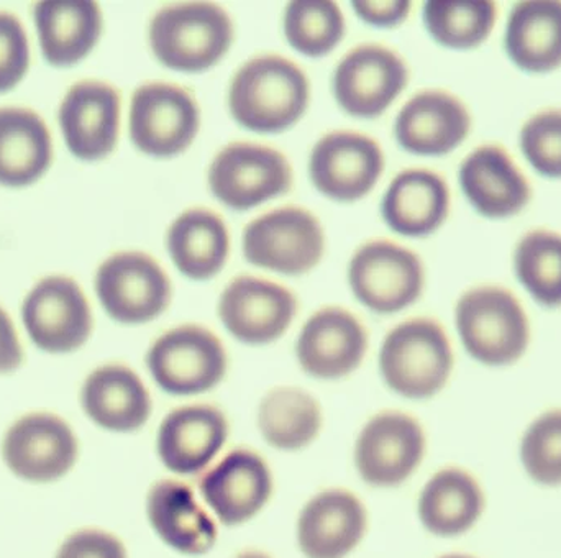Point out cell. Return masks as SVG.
<instances>
[{
    "label": "cell",
    "mask_w": 561,
    "mask_h": 558,
    "mask_svg": "<svg viewBox=\"0 0 561 558\" xmlns=\"http://www.w3.org/2000/svg\"><path fill=\"white\" fill-rule=\"evenodd\" d=\"M309 99L306 72L275 53L249 59L229 89L230 114L256 134H279L293 127L307 111Z\"/></svg>",
    "instance_id": "obj_1"
},
{
    "label": "cell",
    "mask_w": 561,
    "mask_h": 558,
    "mask_svg": "<svg viewBox=\"0 0 561 558\" xmlns=\"http://www.w3.org/2000/svg\"><path fill=\"white\" fill-rule=\"evenodd\" d=\"M455 322L468 355L481 365H514L529 349V316L506 287L484 284L465 291L455 307Z\"/></svg>",
    "instance_id": "obj_2"
},
{
    "label": "cell",
    "mask_w": 561,
    "mask_h": 558,
    "mask_svg": "<svg viewBox=\"0 0 561 558\" xmlns=\"http://www.w3.org/2000/svg\"><path fill=\"white\" fill-rule=\"evenodd\" d=\"M455 356L444 326L432 317H414L382 340L379 369L386 385L402 398L431 399L447 386Z\"/></svg>",
    "instance_id": "obj_3"
},
{
    "label": "cell",
    "mask_w": 561,
    "mask_h": 558,
    "mask_svg": "<svg viewBox=\"0 0 561 558\" xmlns=\"http://www.w3.org/2000/svg\"><path fill=\"white\" fill-rule=\"evenodd\" d=\"M232 42V19L219 3H170L150 23L151 49L158 61L174 71H207L224 58Z\"/></svg>",
    "instance_id": "obj_4"
},
{
    "label": "cell",
    "mask_w": 561,
    "mask_h": 558,
    "mask_svg": "<svg viewBox=\"0 0 561 558\" xmlns=\"http://www.w3.org/2000/svg\"><path fill=\"white\" fill-rule=\"evenodd\" d=\"M147 366L168 395L194 396L222 382L229 358L222 340L213 330L184 323L157 339L148 350Z\"/></svg>",
    "instance_id": "obj_5"
},
{
    "label": "cell",
    "mask_w": 561,
    "mask_h": 558,
    "mask_svg": "<svg viewBox=\"0 0 561 558\" xmlns=\"http://www.w3.org/2000/svg\"><path fill=\"white\" fill-rule=\"evenodd\" d=\"M325 236L319 219L302 207H280L245 227L247 262L287 276H300L319 265Z\"/></svg>",
    "instance_id": "obj_6"
},
{
    "label": "cell",
    "mask_w": 561,
    "mask_h": 558,
    "mask_svg": "<svg viewBox=\"0 0 561 558\" xmlns=\"http://www.w3.org/2000/svg\"><path fill=\"white\" fill-rule=\"evenodd\" d=\"M201 127L193 92L173 82H147L134 92L130 138L144 153L170 158L191 147Z\"/></svg>",
    "instance_id": "obj_7"
},
{
    "label": "cell",
    "mask_w": 561,
    "mask_h": 558,
    "mask_svg": "<svg viewBox=\"0 0 561 558\" xmlns=\"http://www.w3.org/2000/svg\"><path fill=\"white\" fill-rule=\"evenodd\" d=\"M214 196L233 210H249L293 186V168L276 148L236 141L214 158L209 168Z\"/></svg>",
    "instance_id": "obj_8"
},
{
    "label": "cell",
    "mask_w": 561,
    "mask_h": 558,
    "mask_svg": "<svg viewBox=\"0 0 561 558\" xmlns=\"http://www.w3.org/2000/svg\"><path fill=\"white\" fill-rule=\"evenodd\" d=\"M348 281L356 299L376 314L412 306L424 291L421 259L392 240H369L350 262Z\"/></svg>",
    "instance_id": "obj_9"
},
{
    "label": "cell",
    "mask_w": 561,
    "mask_h": 558,
    "mask_svg": "<svg viewBox=\"0 0 561 558\" xmlns=\"http://www.w3.org/2000/svg\"><path fill=\"white\" fill-rule=\"evenodd\" d=\"M425 452L427 437L417 419L401 411L379 412L356 439V471L371 487H399L421 467Z\"/></svg>",
    "instance_id": "obj_10"
},
{
    "label": "cell",
    "mask_w": 561,
    "mask_h": 558,
    "mask_svg": "<svg viewBox=\"0 0 561 558\" xmlns=\"http://www.w3.org/2000/svg\"><path fill=\"white\" fill-rule=\"evenodd\" d=\"M79 442L71 425L53 412H30L3 435L2 458L20 480L46 485L66 477L78 462Z\"/></svg>",
    "instance_id": "obj_11"
},
{
    "label": "cell",
    "mask_w": 561,
    "mask_h": 558,
    "mask_svg": "<svg viewBox=\"0 0 561 558\" xmlns=\"http://www.w3.org/2000/svg\"><path fill=\"white\" fill-rule=\"evenodd\" d=\"M95 293L112 319L121 323H145L157 319L170 306L171 280L148 253L121 252L99 266Z\"/></svg>",
    "instance_id": "obj_12"
},
{
    "label": "cell",
    "mask_w": 561,
    "mask_h": 558,
    "mask_svg": "<svg viewBox=\"0 0 561 558\" xmlns=\"http://www.w3.org/2000/svg\"><path fill=\"white\" fill-rule=\"evenodd\" d=\"M408 81V66L398 53L365 43L343 56L333 72L332 89L346 114L376 118L404 91Z\"/></svg>",
    "instance_id": "obj_13"
},
{
    "label": "cell",
    "mask_w": 561,
    "mask_h": 558,
    "mask_svg": "<svg viewBox=\"0 0 561 558\" xmlns=\"http://www.w3.org/2000/svg\"><path fill=\"white\" fill-rule=\"evenodd\" d=\"M22 319L30 339L43 352H75L92 333L88 297L69 276L38 281L23 300Z\"/></svg>",
    "instance_id": "obj_14"
},
{
    "label": "cell",
    "mask_w": 561,
    "mask_h": 558,
    "mask_svg": "<svg viewBox=\"0 0 561 558\" xmlns=\"http://www.w3.org/2000/svg\"><path fill=\"white\" fill-rule=\"evenodd\" d=\"M385 168L381 147L359 132H330L310 155L313 186L330 200L355 203L376 186Z\"/></svg>",
    "instance_id": "obj_15"
},
{
    "label": "cell",
    "mask_w": 561,
    "mask_h": 558,
    "mask_svg": "<svg viewBox=\"0 0 561 558\" xmlns=\"http://www.w3.org/2000/svg\"><path fill=\"white\" fill-rule=\"evenodd\" d=\"M199 491L224 526H240L268 504L273 494L272 470L262 455L237 448L201 475Z\"/></svg>",
    "instance_id": "obj_16"
},
{
    "label": "cell",
    "mask_w": 561,
    "mask_h": 558,
    "mask_svg": "<svg viewBox=\"0 0 561 558\" xmlns=\"http://www.w3.org/2000/svg\"><path fill=\"white\" fill-rule=\"evenodd\" d=\"M297 314V299L275 281L237 276L224 289L219 316L240 342L266 345L286 333Z\"/></svg>",
    "instance_id": "obj_17"
},
{
    "label": "cell",
    "mask_w": 561,
    "mask_h": 558,
    "mask_svg": "<svg viewBox=\"0 0 561 558\" xmlns=\"http://www.w3.org/2000/svg\"><path fill=\"white\" fill-rule=\"evenodd\" d=\"M368 350L365 326L343 307L327 306L304 323L297 340L300 368L319 379H339L362 365Z\"/></svg>",
    "instance_id": "obj_18"
},
{
    "label": "cell",
    "mask_w": 561,
    "mask_h": 558,
    "mask_svg": "<svg viewBox=\"0 0 561 558\" xmlns=\"http://www.w3.org/2000/svg\"><path fill=\"white\" fill-rule=\"evenodd\" d=\"M121 109V92L108 82H76L59 109V124L69 151L84 161L108 157L117 145Z\"/></svg>",
    "instance_id": "obj_19"
},
{
    "label": "cell",
    "mask_w": 561,
    "mask_h": 558,
    "mask_svg": "<svg viewBox=\"0 0 561 558\" xmlns=\"http://www.w3.org/2000/svg\"><path fill=\"white\" fill-rule=\"evenodd\" d=\"M229 437V422L209 405L183 406L161 422L157 448L161 464L176 475L206 471Z\"/></svg>",
    "instance_id": "obj_20"
},
{
    "label": "cell",
    "mask_w": 561,
    "mask_h": 558,
    "mask_svg": "<svg viewBox=\"0 0 561 558\" xmlns=\"http://www.w3.org/2000/svg\"><path fill=\"white\" fill-rule=\"evenodd\" d=\"M368 527L362 500L346 490H325L307 501L297 521V543L306 558H345Z\"/></svg>",
    "instance_id": "obj_21"
},
{
    "label": "cell",
    "mask_w": 561,
    "mask_h": 558,
    "mask_svg": "<svg viewBox=\"0 0 561 558\" xmlns=\"http://www.w3.org/2000/svg\"><path fill=\"white\" fill-rule=\"evenodd\" d=\"M471 130L468 109L440 89L419 92L396 118V138L409 153L440 157L463 144Z\"/></svg>",
    "instance_id": "obj_22"
},
{
    "label": "cell",
    "mask_w": 561,
    "mask_h": 558,
    "mask_svg": "<svg viewBox=\"0 0 561 558\" xmlns=\"http://www.w3.org/2000/svg\"><path fill=\"white\" fill-rule=\"evenodd\" d=\"M460 184L471 206L488 219L516 216L533 197L529 181L500 145H483L468 155Z\"/></svg>",
    "instance_id": "obj_23"
},
{
    "label": "cell",
    "mask_w": 561,
    "mask_h": 558,
    "mask_svg": "<svg viewBox=\"0 0 561 558\" xmlns=\"http://www.w3.org/2000/svg\"><path fill=\"white\" fill-rule=\"evenodd\" d=\"M151 529L176 553L204 556L217 543V524L183 481L161 480L148 491Z\"/></svg>",
    "instance_id": "obj_24"
},
{
    "label": "cell",
    "mask_w": 561,
    "mask_h": 558,
    "mask_svg": "<svg viewBox=\"0 0 561 558\" xmlns=\"http://www.w3.org/2000/svg\"><path fill=\"white\" fill-rule=\"evenodd\" d=\"M85 415L105 431L130 434L147 424L151 398L140 376L121 363L99 366L81 391Z\"/></svg>",
    "instance_id": "obj_25"
},
{
    "label": "cell",
    "mask_w": 561,
    "mask_h": 558,
    "mask_svg": "<svg viewBox=\"0 0 561 558\" xmlns=\"http://www.w3.org/2000/svg\"><path fill=\"white\" fill-rule=\"evenodd\" d=\"M486 494L467 468L450 465L432 475L419 497V520L437 537L468 533L483 516Z\"/></svg>",
    "instance_id": "obj_26"
},
{
    "label": "cell",
    "mask_w": 561,
    "mask_h": 558,
    "mask_svg": "<svg viewBox=\"0 0 561 558\" xmlns=\"http://www.w3.org/2000/svg\"><path fill=\"white\" fill-rule=\"evenodd\" d=\"M389 229L405 237L434 234L450 213V190L431 170H405L389 184L381 204Z\"/></svg>",
    "instance_id": "obj_27"
},
{
    "label": "cell",
    "mask_w": 561,
    "mask_h": 558,
    "mask_svg": "<svg viewBox=\"0 0 561 558\" xmlns=\"http://www.w3.org/2000/svg\"><path fill=\"white\" fill-rule=\"evenodd\" d=\"M43 56L49 65L65 68L84 59L99 42L102 12L88 0H53L35 5Z\"/></svg>",
    "instance_id": "obj_28"
},
{
    "label": "cell",
    "mask_w": 561,
    "mask_h": 558,
    "mask_svg": "<svg viewBox=\"0 0 561 558\" xmlns=\"http://www.w3.org/2000/svg\"><path fill=\"white\" fill-rule=\"evenodd\" d=\"M168 250L174 266L186 278H214L229 259V229L214 210L203 207L184 210L168 230Z\"/></svg>",
    "instance_id": "obj_29"
},
{
    "label": "cell",
    "mask_w": 561,
    "mask_h": 558,
    "mask_svg": "<svg viewBox=\"0 0 561 558\" xmlns=\"http://www.w3.org/2000/svg\"><path fill=\"white\" fill-rule=\"evenodd\" d=\"M51 160V135L38 114L30 109H0V184L30 186L46 173Z\"/></svg>",
    "instance_id": "obj_30"
},
{
    "label": "cell",
    "mask_w": 561,
    "mask_h": 558,
    "mask_svg": "<svg viewBox=\"0 0 561 558\" xmlns=\"http://www.w3.org/2000/svg\"><path fill=\"white\" fill-rule=\"evenodd\" d=\"M506 52L527 72L556 71L561 66V2H520L507 20Z\"/></svg>",
    "instance_id": "obj_31"
},
{
    "label": "cell",
    "mask_w": 561,
    "mask_h": 558,
    "mask_svg": "<svg viewBox=\"0 0 561 558\" xmlns=\"http://www.w3.org/2000/svg\"><path fill=\"white\" fill-rule=\"evenodd\" d=\"M259 429L266 444L276 451H302L322 429V409L309 392L280 386L260 402Z\"/></svg>",
    "instance_id": "obj_32"
},
{
    "label": "cell",
    "mask_w": 561,
    "mask_h": 558,
    "mask_svg": "<svg viewBox=\"0 0 561 558\" xmlns=\"http://www.w3.org/2000/svg\"><path fill=\"white\" fill-rule=\"evenodd\" d=\"M517 280L537 304L561 307V234L537 229L526 234L514 252Z\"/></svg>",
    "instance_id": "obj_33"
},
{
    "label": "cell",
    "mask_w": 561,
    "mask_h": 558,
    "mask_svg": "<svg viewBox=\"0 0 561 558\" xmlns=\"http://www.w3.org/2000/svg\"><path fill=\"white\" fill-rule=\"evenodd\" d=\"M494 2H427L424 23L438 45L454 49L477 48L486 42L496 23Z\"/></svg>",
    "instance_id": "obj_34"
},
{
    "label": "cell",
    "mask_w": 561,
    "mask_h": 558,
    "mask_svg": "<svg viewBox=\"0 0 561 558\" xmlns=\"http://www.w3.org/2000/svg\"><path fill=\"white\" fill-rule=\"evenodd\" d=\"M284 33L297 52L309 58H322L342 42L345 19L336 2L297 0L284 13Z\"/></svg>",
    "instance_id": "obj_35"
},
{
    "label": "cell",
    "mask_w": 561,
    "mask_h": 558,
    "mask_svg": "<svg viewBox=\"0 0 561 558\" xmlns=\"http://www.w3.org/2000/svg\"><path fill=\"white\" fill-rule=\"evenodd\" d=\"M519 462L534 483L561 487V406L540 412L524 429Z\"/></svg>",
    "instance_id": "obj_36"
},
{
    "label": "cell",
    "mask_w": 561,
    "mask_h": 558,
    "mask_svg": "<svg viewBox=\"0 0 561 558\" xmlns=\"http://www.w3.org/2000/svg\"><path fill=\"white\" fill-rule=\"evenodd\" d=\"M520 148L534 170L546 178H561V109L530 117L520 130Z\"/></svg>",
    "instance_id": "obj_37"
},
{
    "label": "cell",
    "mask_w": 561,
    "mask_h": 558,
    "mask_svg": "<svg viewBox=\"0 0 561 558\" xmlns=\"http://www.w3.org/2000/svg\"><path fill=\"white\" fill-rule=\"evenodd\" d=\"M30 46L25 29L12 13L0 12V94L15 88L28 71Z\"/></svg>",
    "instance_id": "obj_38"
},
{
    "label": "cell",
    "mask_w": 561,
    "mask_h": 558,
    "mask_svg": "<svg viewBox=\"0 0 561 558\" xmlns=\"http://www.w3.org/2000/svg\"><path fill=\"white\" fill-rule=\"evenodd\" d=\"M55 558H128V554L115 534L98 527H84L62 540Z\"/></svg>",
    "instance_id": "obj_39"
},
{
    "label": "cell",
    "mask_w": 561,
    "mask_h": 558,
    "mask_svg": "<svg viewBox=\"0 0 561 558\" xmlns=\"http://www.w3.org/2000/svg\"><path fill=\"white\" fill-rule=\"evenodd\" d=\"M411 2L396 0V2H353L356 15L368 25L391 26L401 25L411 12Z\"/></svg>",
    "instance_id": "obj_40"
},
{
    "label": "cell",
    "mask_w": 561,
    "mask_h": 558,
    "mask_svg": "<svg viewBox=\"0 0 561 558\" xmlns=\"http://www.w3.org/2000/svg\"><path fill=\"white\" fill-rule=\"evenodd\" d=\"M22 363L23 350L19 333L9 314L0 307V375L15 372Z\"/></svg>",
    "instance_id": "obj_41"
},
{
    "label": "cell",
    "mask_w": 561,
    "mask_h": 558,
    "mask_svg": "<svg viewBox=\"0 0 561 558\" xmlns=\"http://www.w3.org/2000/svg\"><path fill=\"white\" fill-rule=\"evenodd\" d=\"M236 558H272V557L266 556V554H263V553H256V550H249V553L240 554V556H237Z\"/></svg>",
    "instance_id": "obj_42"
},
{
    "label": "cell",
    "mask_w": 561,
    "mask_h": 558,
    "mask_svg": "<svg viewBox=\"0 0 561 558\" xmlns=\"http://www.w3.org/2000/svg\"><path fill=\"white\" fill-rule=\"evenodd\" d=\"M438 558H477V557L465 556V554H448V556H442Z\"/></svg>",
    "instance_id": "obj_43"
}]
</instances>
